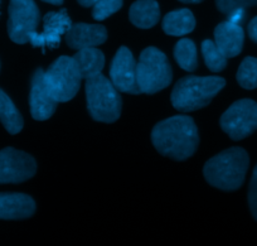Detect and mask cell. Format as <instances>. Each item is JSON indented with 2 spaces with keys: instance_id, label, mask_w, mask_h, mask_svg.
I'll return each instance as SVG.
<instances>
[{
  "instance_id": "484cf974",
  "label": "cell",
  "mask_w": 257,
  "mask_h": 246,
  "mask_svg": "<svg viewBox=\"0 0 257 246\" xmlns=\"http://www.w3.org/2000/svg\"><path fill=\"white\" fill-rule=\"evenodd\" d=\"M248 36L249 38L257 43V17H254L248 24Z\"/></svg>"
},
{
  "instance_id": "7c38bea8",
  "label": "cell",
  "mask_w": 257,
  "mask_h": 246,
  "mask_svg": "<svg viewBox=\"0 0 257 246\" xmlns=\"http://www.w3.org/2000/svg\"><path fill=\"white\" fill-rule=\"evenodd\" d=\"M31 114L33 119L39 121L47 120L56 111L58 101L53 98L44 78V71L38 68L33 74L31 86Z\"/></svg>"
},
{
  "instance_id": "9c48e42d",
  "label": "cell",
  "mask_w": 257,
  "mask_h": 246,
  "mask_svg": "<svg viewBox=\"0 0 257 246\" xmlns=\"http://www.w3.org/2000/svg\"><path fill=\"white\" fill-rule=\"evenodd\" d=\"M33 156L13 148L0 150V185L22 183L36 175Z\"/></svg>"
},
{
  "instance_id": "7a4b0ae2",
  "label": "cell",
  "mask_w": 257,
  "mask_h": 246,
  "mask_svg": "<svg viewBox=\"0 0 257 246\" xmlns=\"http://www.w3.org/2000/svg\"><path fill=\"white\" fill-rule=\"evenodd\" d=\"M249 159L242 148H229L209 159L203 168L207 182L222 191H236L243 183Z\"/></svg>"
},
{
  "instance_id": "2e32d148",
  "label": "cell",
  "mask_w": 257,
  "mask_h": 246,
  "mask_svg": "<svg viewBox=\"0 0 257 246\" xmlns=\"http://www.w3.org/2000/svg\"><path fill=\"white\" fill-rule=\"evenodd\" d=\"M128 16L132 23L138 28H152L159 22V4L157 0H137L130 8Z\"/></svg>"
},
{
  "instance_id": "d6986e66",
  "label": "cell",
  "mask_w": 257,
  "mask_h": 246,
  "mask_svg": "<svg viewBox=\"0 0 257 246\" xmlns=\"http://www.w3.org/2000/svg\"><path fill=\"white\" fill-rule=\"evenodd\" d=\"M0 121L11 134H18L23 129V118L8 95L0 89Z\"/></svg>"
},
{
  "instance_id": "8fae6325",
  "label": "cell",
  "mask_w": 257,
  "mask_h": 246,
  "mask_svg": "<svg viewBox=\"0 0 257 246\" xmlns=\"http://www.w3.org/2000/svg\"><path fill=\"white\" fill-rule=\"evenodd\" d=\"M71 27L72 22L66 9L51 12L46 14L43 19V32L32 33L29 42L33 47H39V48H56L59 46L61 37L67 33Z\"/></svg>"
},
{
  "instance_id": "6da1fadb",
  "label": "cell",
  "mask_w": 257,
  "mask_h": 246,
  "mask_svg": "<svg viewBox=\"0 0 257 246\" xmlns=\"http://www.w3.org/2000/svg\"><path fill=\"white\" fill-rule=\"evenodd\" d=\"M152 141L155 149L163 155L175 160H185L198 148V129L189 116H172L154 126Z\"/></svg>"
},
{
  "instance_id": "d4e9b609",
  "label": "cell",
  "mask_w": 257,
  "mask_h": 246,
  "mask_svg": "<svg viewBox=\"0 0 257 246\" xmlns=\"http://www.w3.org/2000/svg\"><path fill=\"white\" fill-rule=\"evenodd\" d=\"M248 205L252 216H253L254 220L257 221V166L254 167L253 175H252L251 182H249Z\"/></svg>"
},
{
  "instance_id": "5bb4252c",
  "label": "cell",
  "mask_w": 257,
  "mask_h": 246,
  "mask_svg": "<svg viewBox=\"0 0 257 246\" xmlns=\"http://www.w3.org/2000/svg\"><path fill=\"white\" fill-rule=\"evenodd\" d=\"M243 41L244 33L241 24L234 23L229 19L218 24L214 29V43L227 58L241 53Z\"/></svg>"
},
{
  "instance_id": "8992f818",
  "label": "cell",
  "mask_w": 257,
  "mask_h": 246,
  "mask_svg": "<svg viewBox=\"0 0 257 246\" xmlns=\"http://www.w3.org/2000/svg\"><path fill=\"white\" fill-rule=\"evenodd\" d=\"M44 78L53 98L58 103H66L78 93L82 76L72 57L62 56L44 72Z\"/></svg>"
},
{
  "instance_id": "44dd1931",
  "label": "cell",
  "mask_w": 257,
  "mask_h": 246,
  "mask_svg": "<svg viewBox=\"0 0 257 246\" xmlns=\"http://www.w3.org/2000/svg\"><path fill=\"white\" fill-rule=\"evenodd\" d=\"M202 54H203L206 66L212 72H219L226 67L227 57L219 51V48L216 46L214 42L206 39L202 43Z\"/></svg>"
},
{
  "instance_id": "4fadbf2b",
  "label": "cell",
  "mask_w": 257,
  "mask_h": 246,
  "mask_svg": "<svg viewBox=\"0 0 257 246\" xmlns=\"http://www.w3.org/2000/svg\"><path fill=\"white\" fill-rule=\"evenodd\" d=\"M106 39H107V32L101 24H72L70 31L66 33L67 46L77 51L83 48H95L105 43Z\"/></svg>"
},
{
  "instance_id": "3957f363",
  "label": "cell",
  "mask_w": 257,
  "mask_h": 246,
  "mask_svg": "<svg viewBox=\"0 0 257 246\" xmlns=\"http://www.w3.org/2000/svg\"><path fill=\"white\" fill-rule=\"evenodd\" d=\"M224 85V78L217 76L183 77L173 89L170 100L180 113L196 111L208 105Z\"/></svg>"
},
{
  "instance_id": "30bf717a",
  "label": "cell",
  "mask_w": 257,
  "mask_h": 246,
  "mask_svg": "<svg viewBox=\"0 0 257 246\" xmlns=\"http://www.w3.org/2000/svg\"><path fill=\"white\" fill-rule=\"evenodd\" d=\"M110 78L117 91L132 95L142 94L138 86L137 62L132 51L126 47H121L116 52L111 63Z\"/></svg>"
},
{
  "instance_id": "603a6c76",
  "label": "cell",
  "mask_w": 257,
  "mask_h": 246,
  "mask_svg": "<svg viewBox=\"0 0 257 246\" xmlns=\"http://www.w3.org/2000/svg\"><path fill=\"white\" fill-rule=\"evenodd\" d=\"M122 7V0H98L93 6L92 17L95 21H105Z\"/></svg>"
},
{
  "instance_id": "ba28073f",
  "label": "cell",
  "mask_w": 257,
  "mask_h": 246,
  "mask_svg": "<svg viewBox=\"0 0 257 246\" xmlns=\"http://www.w3.org/2000/svg\"><path fill=\"white\" fill-rule=\"evenodd\" d=\"M39 11L34 0H11L9 4L8 33L13 42L24 44L32 33L37 32Z\"/></svg>"
},
{
  "instance_id": "9a60e30c",
  "label": "cell",
  "mask_w": 257,
  "mask_h": 246,
  "mask_svg": "<svg viewBox=\"0 0 257 246\" xmlns=\"http://www.w3.org/2000/svg\"><path fill=\"white\" fill-rule=\"evenodd\" d=\"M36 202L24 193H0V220H23L33 216Z\"/></svg>"
},
{
  "instance_id": "277c9868",
  "label": "cell",
  "mask_w": 257,
  "mask_h": 246,
  "mask_svg": "<svg viewBox=\"0 0 257 246\" xmlns=\"http://www.w3.org/2000/svg\"><path fill=\"white\" fill-rule=\"evenodd\" d=\"M86 99L93 120L110 124L120 118V94L103 74L98 73L86 78Z\"/></svg>"
},
{
  "instance_id": "7402d4cb",
  "label": "cell",
  "mask_w": 257,
  "mask_h": 246,
  "mask_svg": "<svg viewBox=\"0 0 257 246\" xmlns=\"http://www.w3.org/2000/svg\"><path fill=\"white\" fill-rule=\"evenodd\" d=\"M237 81L239 86L246 90H253L257 88V58L247 57L242 61L237 71Z\"/></svg>"
},
{
  "instance_id": "4316f807",
  "label": "cell",
  "mask_w": 257,
  "mask_h": 246,
  "mask_svg": "<svg viewBox=\"0 0 257 246\" xmlns=\"http://www.w3.org/2000/svg\"><path fill=\"white\" fill-rule=\"evenodd\" d=\"M77 2L82 7H86V8H88V7H93V6H95V4L97 3L98 0H77Z\"/></svg>"
},
{
  "instance_id": "cb8c5ba5",
  "label": "cell",
  "mask_w": 257,
  "mask_h": 246,
  "mask_svg": "<svg viewBox=\"0 0 257 246\" xmlns=\"http://www.w3.org/2000/svg\"><path fill=\"white\" fill-rule=\"evenodd\" d=\"M216 6L221 13L231 16L237 11H244L249 7L257 6V0H216Z\"/></svg>"
},
{
  "instance_id": "e0dca14e",
  "label": "cell",
  "mask_w": 257,
  "mask_h": 246,
  "mask_svg": "<svg viewBox=\"0 0 257 246\" xmlns=\"http://www.w3.org/2000/svg\"><path fill=\"white\" fill-rule=\"evenodd\" d=\"M196 27V19L189 9H179L168 13L163 19V31L168 36H185Z\"/></svg>"
},
{
  "instance_id": "ac0fdd59",
  "label": "cell",
  "mask_w": 257,
  "mask_h": 246,
  "mask_svg": "<svg viewBox=\"0 0 257 246\" xmlns=\"http://www.w3.org/2000/svg\"><path fill=\"white\" fill-rule=\"evenodd\" d=\"M72 58L75 59L82 78H88L101 73L105 66V56L96 47L80 49Z\"/></svg>"
},
{
  "instance_id": "5b68a950",
  "label": "cell",
  "mask_w": 257,
  "mask_h": 246,
  "mask_svg": "<svg viewBox=\"0 0 257 246\" xmlns=\"http://www.w3.org/2000/svg\"><path fill=\"white\" fill-rule=\"evenodd\" d=\"M137 78L142 94L153 95L168 88L173 73L167 56L155 47L145 48L137 63Z\"/></svg>"
},
{
  "instance_id": "52a82bcc",
  "label": "cell",
  "mask_w": 257,
  "mask_h": 246,
  "mask_svg": "<svg viewBox=\"0 0 257 246\" xmlns=\"http://www.w3.org/2000/svg\"><path fill=\"white\" fill-rule=\"evenodd\" d=\"M221 128L233 140H241L257 130V104L244 99L232 104L222 115Z\"/></svg>"
},
{
  "instance_id": "f1b7e54d",
  "label": "cell",
  "mask_w": 257,
  "mask_h": 246,
  "mask_svg": "<svg viewBox=\"0 0 257 246\" xmlns=\"http://www.w3.org/2000/svg\"><path fill=\"white\" fill-rule=\"evenodd\" d=\"M182 3H189V4H197V3H201L202 0H179Z\"/></svg>"
},
{
  "instance_id": "ffe728a7",
  "label": "cell",
  "mask_w": 257,
  "mask_h": 246,
  "mask_svg": "<svg viewBox=\"0 0 257 246\" xmlns=\"http://www.w3.org/2000/svg\"><path fill=\"white\" fill-rule=\"evenodd\" d=\"M174 57L178 64L184 71L193 72L198 67V58H197V47L194 42L190 39H182L177 43L174 48Z\"/></svg>"
},
{
  "instance_id": "83f0119b",
  "label": "cell",
  "mask_w": 257,
  "mask_h": 246,
  "mask_svg": "<svg viewBox=\"0 0 257 246\" xmlns=\"http://www.w3.org/2000/svg\"><path fill=\"white\" fill-rule=\"evenodd\" d=\"M44 3H49V4H53V6H61L63 3V0H42Z\"/></svg>"
}]
</instances>
